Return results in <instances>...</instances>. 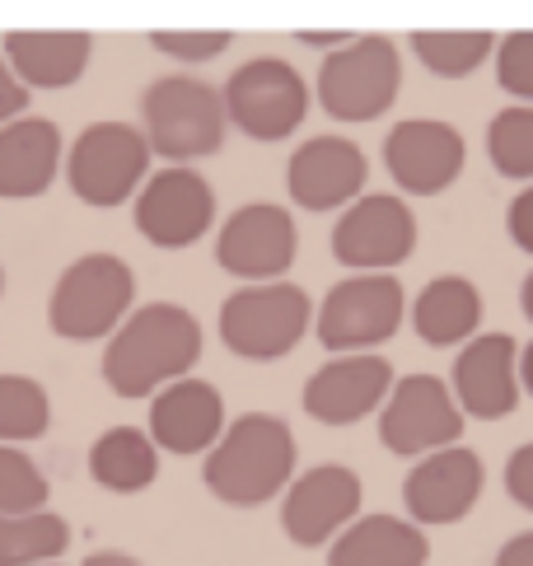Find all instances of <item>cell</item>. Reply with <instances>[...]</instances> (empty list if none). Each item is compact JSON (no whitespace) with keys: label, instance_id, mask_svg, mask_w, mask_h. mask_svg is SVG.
I'll return each instance as SVG.
<instances>
[{"label":"cell","instance_id":"obj_20","mask_svg":"<svg viewBox=\"0 0 533 566\" xmlns=\"http://www.w3.org/2000/svg\"><path fill=\"white\" fill-rule=\"evenodd\" d=\"M224 431V398L211 379H174L150 402V444L169 454H207Z\"/></svg>","mask_w":533,"mask_h":566},{"label":"cell","instance_id":"obj_12","mask_svg":"<svg viewBox=\"0 0 533 566\" xmlns=\"http://www.w3.org/2000/svg\"><path fill=\"white\" fill-rule=\"evenodd\" d=\"M295 220L281 201H243V207L220 226L216 262L230 276H243V286L281 281L295 262Z\"/></svg>","mask_w":533,"mask_h":566},{"label":"cell","instance_id":"obj_7","mask_svg":"<svg viewBox=\"0 0 533 566\" xmlns=\"http://www.w3.org/2000/svg\"><path fill=\"white\" fill-rule=\"evenodd\" d=\"M66 184L85 207H122L150 174V146L132 123H94L66 150Z\"/></svg>","mask_w":533,"mask_h":566},{"label":"cell","instance_id":"obj_1","mask_svg":"<svg viewBox=\"0 0 533 566\" xmlns=\"http://www.w3.org/2000/svg\"><path fill=\"white\" fill-rule=\"evenodd\" d=\"M201 360V323L169 300L140 305L122 318V328L108 337V352L98 360L104 384L117 398H150L164 384L188 379Z\"/></svg>","mask_w":533,"mask_h":566},{"label":"cell","instance_id":"obj_8","mask_svg":"<svg viewBox=\"0 0 533 566\" xmlns=\"http://www.w3.org/2000/svg\"><path fill=\"white\" fill-rule=\"evenodd\" d=\"M224 123H234L253 140H285L310 117V90L291 62L281 56H253L220 90Z\"/></svg>","mask_w":533,"mask_h":566},{"label":"cell","instance_id":"obj_19","mask_svg":"<svg viewBox=\"0 0 533 566\" xmlns=\"http://www.w3.org/2000/svg\"><path fill=\"white\" fill-rule=\"evenodd\" d=\"M370 178V165L356 140L346 136H314L291 155L285 184H291V201H300L304 211H333L352 207L356 192Z\"/></svg>","mask_w":533,"mask_h":566},{"label":"cell","instance_id":"obj_11","mask_svg":"<svg viewBox=\"0 0 533 566\" xmlns=\"http://www.w3.org/2000/svg\"><path fill=\"white\" fill-rule=\"evenodd\" d=\"M417 249V216L394 192L352 201L333 226V258L352 272H394Z\"/></svg>","mask_w":533,"mask_h":566},{"label":"cell","instance_id":"obj_16","mask_svg":"<svg viewBox=\"0 0 533 566\" xmlns=\"http://www.w3.org/2000/svg\"><path fill=\"white\" fill-rule=\"evenodd\" d=\"M388 389H394V366H388L384 356H375V352L337 356L304 384V412H310L318 427H352V421L384 408Z\"/></svg>","mask_w":533,"mask_h":566},{"label":"cell","instance_id":"obj_29","mask_svg":"<svg viewBox=\"0 0 533 566\" xmlns=\"http://www.w3.org/2000/svg\"><path fill=\"white\" fill-rule=\"evenodd\" d=\"M487 155L497 165L501 178H520V184H533V108L515 104L501 108L487 127Z\"/></svg>","mask_w":533,"mask_h":566},{"label":"cell","instance_id":"obj_30","mask_svg":"<svg viewBox=\"0 0 533 566\" xmlns=\"http://www.w3.org/2000/svg\"><path fill=\"white\" fill-rule=\"evenodd\" d=\"M48 473L38 463L14 450V444H0V515H33L48 511Z\"/></svg>","mask_w":533,"mask_h":566},{"label":"cell","instance_id":"obj_2","mask_svg":"<svg viewBox=\"0 0 533 566\" xmlns=\"http://www.w3.org/2000/svg\"><path fill=\"white\" fill-rule=\"evenodd\" d=\"M295 473V436L272 412H243L207 450L201 482L234 511L272 501Z\"/></svg>","mask_w":533,"mask_h":566},{"label":"cell","instance_id":"obj_22","mask_svg":"<svg viewBox=\"0 0 533 566\" xmlns=\"http://www.w3.org/2000/svg\"><path fill=\"white\" fill-rule=\"evenodd\" d=\"M66 140L48 117H14L0 127V201H33L56 184Z\"/></svg>","mask_w":533,"mask_h":566},{"label":"cell","instance_id":"obj_18","mask_svg":"<svg viewBox=\"0 0 533 566\" xmlns=\"http://www.w3.org/2000/svg\"><path fill=\"white\" fill-rule=\"evenodd\" d=\"M520 347L510 333H478L454 356V402L463 417L501 421L520 408Z\"/></svg>","mask_w":533,"mask_h":566},{"label":"cell","instance_id":"obj_28","mask_svg":"<svg viewBox=\"0 0 533 566\" xmlns=\"http://www.w3.org/2000/svg\"><path fill=\"white\" fill-rule=\"evenodd\" d=\"M52 427V398L33 375H0V444L43 440Z\"/></svg>","mask_w":533,"mask_h":566},{"label":"cell","instance_id":"obj_35","mask_svg":"<svg viewBox=\"0 0 533 566\" xmlns=\"http://www.w3.org/2000/svg\"><path fill=\"white\" fill-rule=\"evenodd\" d=\"M24 108H29V90L10 75L6 56H0V127L14 123V117H24Z\"/></svg>","mask_w":533,"mask_h":566},{"label":"cell","instance_id":"obj_25","mask_svg":"<svg viewBox=\"0 0 533 566\" xmlns=\"http://www.w3.org/2000/svg\"><path fill=\"white\" fill-rule=\"evenodd\" d=\"M90 478L104 492L117 496H136L146 492L150 482L159 478V450L150 444L146 431L136 427H108L90 444Z\"/></svg>","mask_w":533,"mask_h":566},{"label":"cell","instance_id":"obj_42","mask_svg":"<svg viewBox=\"0 0 533 566\" xmlns=\"http://www.w3.org/2000/svg\"><path fill=\"white\" fill-rule=\"evenodd\" d=\"M48 566H61V562H48Z\"/></svg>","mask_w":533,"mask_h":566},{"label":"cell","instance_id":"obj_3","mask_svg":"<svg viewBox=\"0 0 533 566\" xmlns=\"http://www.w3.org/2000/svg\"><path fill=\"white\" fill-rule=\"evenodd\" d=\"M136 300V272L117 253H85L56 276L48 328L66 342H98L122 328Z\"/></svg>","mask_w":533,"mask_h":566},{"label":"cell","instance_id":"obj_6","mask_svg":"<svg viewBox=\"0 0 533 566\" xmlns=\"http://www.w3.org/2000/svg\"><path fill=\"white\" fill-rule=\"evenodd\" d=\"M314 323V300L295 281L239 286L220 305V342L243 360H276L300 347Z\"/></svg>","mask_w":533,"mask_h":566},{"label":"cell","instance_id":"obj_13","mask_svg":"<svg viewBox=\"0 0 533 566\" xmlns=\"http://www.w3.org/2000/svg\"><path fill=\"white\" fill-rule=\"evenodd\" d=\"M216 220V192L192 165H169L150 174L136 197V230L155 249H192Z\"/></svg>","mask_w":533,"mask_h":566},{"label":"cell","instance_id":"obj_24","mask_svg":"<svg viewBox=\"0 0 533 566\" xmlns=\"http://www.w3.org/2000/svg\"><path fill=\"white\" fill-rule=\"evenodd\" d=\"M482 323V291L468 276L445 272L417 295L412 305V328L430 347H463Z\"/></svg>","mask_w":533,"mask_h":566},{"label":"cell","instance_id":"obj_27","mask_svg":"<svg viewBox=\"0 0 533 566\" xmlns=\"http://www.w3.org/2000/svg\"><path fill=\"white\" fill-rule=\"evenodd\" d=\"M407 43H412V52L421 56L426 71H436L445 80H463L497 52V33H487V29H417Z\"/></svg>","mask_w":533,"mask_h":566},{"label":"cell","instance_id":"obj_17","mask_svg":"<svg viewBox=\"0 0 533 566\" xmlns=\"http://www.w3.org/2000/svg\"><path fill=\"white\" fill-rule=\"evenodd\" d=\"M482 482H487V469H482L478 450H468V444L436 450V454H426L403 482L407 515L417 524H459L478 505Z\"/></svg>","mask_w":533,"mask_h":566},{"label":"cell","instance_id":"obj_5","mask_svg":"<svg viewBox=\"0 0 533 566\" xmlns=\"http://www.w3.org/2000/svg\"><path fill=\"white\" fill-rule=\"evenodd\" d=\"M403 90L398 43L384 33H352L318 66V104L333 123H375Z\"/></svg>","mask_w":533,"mask_h":566},{"label":"cell","instance_id":"obj_36","mask_svg":"<svg viewBox=\"0 0 533 566\" xmlns=\"http://www.w3.org/2000/svg\"><path fill=\"white\" fill-rule=\"evenodd\" d=\"M491 566H533V530H524V534H515V538H505Z\"/></svg>","mask_w":533,"mask_h":566},{"label":"cell","instance_id":"obj_33","mask_svg":"<svg viewBox=\"0 0 533 566\" xmlns=\"http://www.w3.org/2000/svg\"><path fill=\"white\" fill-rule=\"evenodd\" d=\"M505 492L533 515V440L510 454V463H505Z\"/></svg>","mask_w":533,"mask_h":566},{"label":"cell","instance_id":"obj_15","mask_svg":"<svg viewBox=\"0 0 533 566\" xmlns=\"http://www.w3.org/2000/svg\"><path fill=\"white\" fill-rule=\"evenodd\" d=\"M463 136L436 117H407L384 136V169L407 197H436L463 174Z\"/></svg>","mask_w":533,"mask_h":566},{"label":"cell","instance_id":"obj_32","mask_svg":"<svg viewBox=\"0 0 533 566\" xmlns=\"http://www.w3.org/2000/svg\"><path fill=\"white\" fill-rule=\"evenodd\" d=\"M234 43L230 29H155L150 48L178 56V62H211Z\"/></svg>","mask_w":533,"mask_h":566},{"label":"cell","instance_id":"obj_38","mask_svg":"<svg viewBox=\"0 0 533 566\" xmlns=\"http://www.w3.org/2000/svg\"><path fill=\"white\" fill-rule=\"evenodd\" d=\"M295 38H300V43H310V48H333V52H337L352 33H314V29H300Z\"/></svg>","mask_w":533,"mask_h":566},{"label":"cell","instance_id":"obj_41","mask_svg":"<svg viewBox=\"0 0 533 566\" xmlns=\"http://www.w3.org/2000/svg\"><path fill=\"white\" fill-rule=\"evenodd\" d=\"M0 295H6V268H0Z\"/></svg>","mask_w":533,"mask_h":566},{"label":"cell","instance_id":"obj_23","mask_svg":"<svg viewBox=\"0 0 533 566\" xmlns=\"http://www.w3.org/2000/svg\"><path fill=\"white\" fill-rule=\"evenodd\" d=\"M426 534L398 515L352 520L327 548V566H426Z\"/></svg>","mask_w":533,"mask_h":566},{"label":"cell","instance_id":"obj_14","mask_svg":"<svg viewBox=\"0 0 533 566\" xmlns=\"http://www.w3.org/2000/svg\"><path fill=\"white\" fill-rule=\"evenodd\" d=\"M360 511V478L346 463H318L300 473L281 501V530L295 548L333 543Z\"/></svg>","mask_w":533,"mask_h":566},{"label":"cell","instance_id":"obj_40","mask_svg":"<svg viewBox=\"0 0 533 566\" xmlns=\"http://www.w3.org/2000/svg\"><path fill=\"white\" fill-rule=\"evenodd\" d=\"M520 305H524V318L533 323V272L524 276V291H520Z\"/></svg>","mask_w":533,"mask_h":566},{"label":"cell","instance_id":"obj_37","mask_svg":"<svg viewBox=\"0 0 533 566\" xmlns=\"http://www.w3.org/2000/svg\"><path fill=\"white\" fill-rule=\"evenodd\" d=\"M80 566H146V562L132 557V553H122V548H98V553H90Z\"/></svg>","mask_w":533,"mask_h":566},{"label":"cell","instance_id":"obj_39","mask_svg":"<svg viewBox=\"0 0 533 566\" xmlns=\"http://www.w3.org/2000/svg\"><path fill=\"white\" fill-rule=\"evenodd\" d=\"M515 370H520V389H529V394H533V342H529V347L520 352Z\"/></svg>","mask_w":533,"mask_h":566},{"label":"cell","instance_id":"obj_21","mask_svg":"<svg viewBox=\"0 0 533 566\" xmlns=\"http://www.w3.org/2000/svg\"><path fill=\"white\" fill-rule=\"evenodd\" d=\"M94 38L85 29H10L6 33V66L33 90H66L90 71Z\"/></svg>","mask_w":533,"mask_h":566},{"label":"cell","instance_id":"obj_10","mask_svg":"<svg viewBox=\"0 0 533 566\" xmlns=\"http://www.w3.org/2000/svg\"><path fill=\"white\" fill-rule=\"evenodd\" d=\"M459 436H463V412L436 375H407L388 389L379 412V440L388 454L403 459L436 454L459 444Z\"/></svg>","mask_w":533,"mask_h":566},{"label":"cell","instance_id":"obj_26","mask_svg":"<svg viewBox=\"0 0 533 566\" xmlns=\"http://www.w3.org/2000/svg\"><path fill=\"white\" fill-rule=\"evenodd\" d=\"M71 548V524L56 511L0 515V566H48Z\"/></svg>","mask_w":533,"mask_h":566},{"label":"cell","instance_id":"obj_34","mask_svg":"<svg viewBox=\"0 0 533 566\" xmlns=\"http://www.w3.org/2000/svg\"><path fill=\"white\" fill-rule=\"evenodd\" d=\"M505 220H510V239H515V244L533 258V184L515 201H510V216Z\"/></svg>","mask_w":533,"mask_h":566},{"label":"cell","instance_id":"obj_4","mask_svg":"<svg viewBox=\"0 0 533 566\" xmlns=\"http://www.w3.org/2000/svg\"><path fill=\"white\" fill-rule=\"evenodd\" d=\"M140 123H146V146L150 155L169 159V165H188V159L216 155L224 146V104L220 90L192 75H164L150 80L140 94Z\"/></svg>","mask_w":533,"mask_h":566},{"label":"cell","instance_id":"obj_9","mask_svg":"<svg viewBox=\"0 0 533 566\" xmlns=\"http://www.w3.org/2000/svg\"><path fill=\"white\" fill-rule=\"evenodd\" d=\"M403 281L394 272L342 276L318 305V342L327 352L356 356L394 337L403 328Z\"/></svg>","mask_w":533,"mask_h":566},{"label":"cell","instance_id":"obj_31","mask_svg":"<svg viewBox=\"0 0 533 566\" xmlns=\"http://www.w3.org/2000/svg\"><path fill=\"white\" fill-rule=\"evenodd\" d=\"M497 80L505 94L533 108V29H515L497 38Z\"/></svg>","mask_w":533,"mask_h":566}]
</instances>
